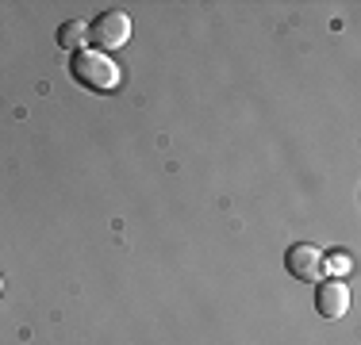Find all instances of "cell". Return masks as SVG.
<instances>
[{
  "mask_svg": "<svg viewBox=\"0 0 361 345\" xmlns=\"http://www.w3.org/2000/svg\"><path fill=\"white\" fill-rule=\"evenodd\" d=\"M70 73H73L77 84H85V89H92V92H111L119 84V65L92 46L77 50L73 62H70Z\"/></svg>",
  "mask_w": 361,
  "mask_h": 345,
  "instance_id": "cell-1",
  "label": "cell"
},
{
  "mask_svg": "<svg viewBox=\"0 0 361 345\" xmlns=\"http://www.w3.org/2000/svg\"><path fill=\"white\" fill-rule=\"evenodd\" d=\"M89 39L97 42L100 50L127 46V42H131V20H127V12H116V8L100 12L97 20H92V27H89Z\"/></svg>",
  "mask_w": 361,
  "mask_h": 345,
  "instance_id": "cell-2",
  "label": "cell"
},
{
  "mask_svg": "<svg viewBox=\"0 0 361 345\" xmlns=\"http://www.w3.org/2000/svg\"><path fill=\"white\" fill-rule=\"evenodd\" d=\"M315 310L323 318H342L350 310V284L334 280V276L315 280Z\"/></svg>",
  "mask_w": 361,
  "mask_h": 345,
  "instance_id": "cell-3",
  "label": "cell"
},
{
  "mask_svg": "<svg viewBox=\"0 0 361 345\" xmlns=\"http://www.w3.org/2000/svg\"><path fill=\"white\" fill-rule=\"evenodd\" d=\"M285 265H288V272L296 276V280H304V284L323 280V253L315 246H307V242H296V246L288 249Z\"/></svg>",
  "mask_w": 361,
  "mask_h": 345,
  "instance_id": "cell-4",
  "label": "cell"
},
{
  "mask_svg": "<svg viewBox=\"0 0 361 345\" xmlns=\"http://www.w3.org/2000/svg\"><path fill=\"white\" fill-rule=\"evenodd\" d=\"M85 42H89V23L85 20H66L62 27H58V46L62 50H85Z\"/></svg>",
  "mask_w": 361,
  "mask_h": 345,
  "instance_id": "cell-5",
  "label": "cell"
},
{
  "mask_svg": "<svg viewBox=\"0 0 361 345\" xmlns=\"http://www.w3.org/2000/svg\"><path fill=\"white\" fill-rule=\"evenodd\" d=\"M323 269L334 276V280H342V272H350V257L342 253V249H334V253L323 257Z\"/></svg>",
  "mask_w": 361,
  "mask_h": 345,
  "instance_id": "cell-6",
  "label": "cell"
},
{
  "mask_svg": "<svg viewBox=\"0 0 361 345\" xmlns=\"http://www.w3.org/2000/svg\"><path fill=\"white\" fill-rule=\"evenodd\" d=\"M0 291H4V276H0Z\"/></svg>",
  "mask_w": 361,
  "mask_h": 345,
  "instance_id": "cell-7",
  "label": "cell"
}]
</instances>
